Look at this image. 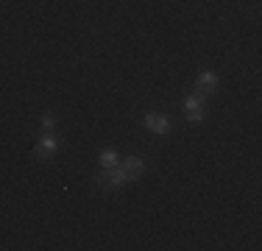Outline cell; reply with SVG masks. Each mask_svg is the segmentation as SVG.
<instances>
[{
    "label": "cell",
    "instance_id": "cell-1",
    "mask_svg": "<svg viewBox=\"0 0 262 251\" xmlns=\"http://www.w3.org/2000/svg\"><path fill=\"white\" fill-rule=\"evenodd\" d=\"M56 151H59V140H56L53 134H42V140L34 145V157L37 159H47V157H53Z\"/></svg>",
    "mask_w": 262,
    "mask_h": 251
},
{
    "label": "cell",
    "instance_id": "cell-2",
    "mask_svg": "<svg viewBox=\"0 0 262 251\" xmlns=\"http://www.w3.org/2000/svg\"><path fill=\"white\" fill-rule=\"evenodd\" d=\"M145 126L154 134H159V137H165V134L170 131V120L165 118V115H159V112H148V115H145Z\"/></svg>",
    "mask_w": 262,
    "mask_h": 251
},
{
    "label": "cell",
    "instance_id": "cell-3",
    "mask_svg": "<svg viewBox=\"0 0 262 251\" xmlns=\"http://www.w3.org/2000/svg\"><path fill=\"white\" fill-rule=\"evenodd\" d=\"M120 170H123V176L129 181H134V179H139V176H142L145 165H142V159H139V157H129L123 165H120Z\"/></svg>",
    "mask_w": 262,
    "mask_h": 251
},
{
    "label": "cell",
    "instance_id": "cell-4",
    "mask_svg": "<svg viewBox=\"0 0 262 251\" xmlns=\"http://www.w3.org/2000/svg\"><path fill=\"white\" fill-rule=\"evenodd\" d=\"M218 84H220V79H218L215 73H209V70H204L195 79V86H198V92H215L218 89Z\"/></svg>",
    "mask_w": 262,
    "mask_h": 251
},
{
    "label": "cell",
    "instance_id": "cell-5",
    "mask_svg": "<svg viewBox=\"0 0 262 251\" xmlns=\"http://www.w3.org/2000/svg\"><path fill=\"white\" fill-rule=\"evenodd\" d=\"M100 165L103 167H115V165H120V162H117V154L115 151H100Z\"/></svg>",
    "mask_w": 262,
    "mask_h": 251
},
{
    "label": "cell",
    "instance_id": "cell-6",
    "mask_svg": "<svg viewBox=\"0 0 262 251\" xmlns=\"http://www.w3.org/2000/svg\"><path fill=\"white\" fill-rule=\"evenodd\" d=\"M184 109H204V98L201 95H187V101H184Z\"/></svg>",
    "mask_w": 262,
    "mask_h": 251
},
{
    "label": "cell",
    "instance_id": "cell-7",
    "mask_svg": "<svg viewBox=\"0 0 262 251\" xmlns=\"http://www.w3.org/2000/svg\"><path fill=\"white\" fill-rule=\"evenodd\" d=\"M53 126H56V118H53V115H45V118H42V131H50Z\"/></svg>",
    "mask_w": 262,
    "mask_h": 251
},
{
    "label": "cell",
    "instance_id": "cell-8",
    "mask_svg": "<svg viewBox=\"0 0 262 251\" xmlns=\"http://www.w3.org/2000/svg\"><path fill=\"white\" fill-rule=\"evenodd\" d=\"M187 120H193V123L204 120V109H190V112H187Z\"/></svg>",
    "mask_w": 262,
    "mask_h": 251
}]
</instances>
